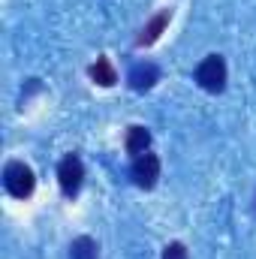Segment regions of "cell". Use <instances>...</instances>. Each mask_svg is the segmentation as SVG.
<instances>
[{
  "mask_svg": "<svg viewBox=\"0 0 256 259\" xmlns=\"http://www.w3.org/2000/svg\"><path fill=\"white\" fill-rule=\"evenodd\" d=\"M91 78L100 88H112L118 81V72H115V66L109 64V58H97V64L91 66Z\"/></svg>",
  "mask_w": 256,
  "mask_h": 259,
  "instance_id": "52a82bcc",
  "label": "cell"
},
{
  "mask_svg": "<svg viewBox=\"0 0 256 259\" xmlns=\"http://www.w3.org/2000/svg\"><path fill=\"white\" fill-rule=\"evenodd\" d=\"M157 78H160V69L154 64H136L130 69V88L133 91H148V88H154Z\"/></svg>",
  "mask_w": 256,
  "mask_h": 259,
  "instance_id": "8992f818",
  "label": "cell"
},
{
  "mask_svg": "<svg viewBox=\"0 0 256 259\" xmlns=\"http://www.w3.org/2000/svg\"><path fill=\"white\" fill-rule=\"evenodd\" d=\"M196 81L208 94H220L226 88V61L220 55H208L202 64L196 66Z\"/></svg>",
  "mask_w": 256,
  "mask_h": 259,
  "instance_id": "7a4b0ae2",
  "label": "cell"
},
{
  "mask_svg": "<svg viewBox=\"0 0 256 259\" xmlns=\"http://www.w3.org/2000/svg\"><path fill=\"white\" fill-rule=\"evenodd\" d=\"M169 21H172V9H160V12H157L145 27H142V33H139V39H136V42H139V46H154V42L160 39V33L166 30V24H169Z\"/></svg>",
  "mask_w": 256,
  "mask_h": 259,
  "instance_id": "5b68a950",
  "label": "cell"
},
{
  "mask_svg": "<svg viewBox=\"0 0 256 259\" xmlns=\"http://www.w3.org/2000/svg\"><path fill=\"white\" fill-rule=\"evenodd\" d=\"M94 256H97V244H94V238L81 235V238L72 241V247H69V259H94Z\"/></svg>",
  "mask_w": 256,
  "mask_h": 259,
  "instance_id": "9c48e42d",
  "label": "cell"
},
{
  "mask_svg": "<svg viewBox=\"0 0 256 259\" xmlns=\"http://www.w3.org/2000/svg\"><path fill=\"white\" fill-rule=\"evenodd\" d=\"M163 259H190V256H187V247H184L181 241H172V244H166Z\"/></svg>",
  "mask_w": 256,
  "mask_h": 259,
  "instance_id": "30bf717a",
  "label": "cell"
},
{
  "mask_svg": "<svg viewBox=\"0 0 256 259\" xmlns=\"http://www.w3.org/2000/svg\"><path fill=\"white\" fill-rule=\"evenodd\" d=\"M148 145H151V133L145 127H130L127 133V154H145L148 151Z\"/></svg>",
  "mask_w": 256,
  "mask_h": 259,
  "instance_id": "ba28073f",
  "label": "cell"
},
{
  "mask_svg": "<svg viewBox=\"0 0 256 259\" xmlns=\"http://www.w3.org/2000/svg\"><path fill=\"white\" fill-rule=\"evenodd\" d=\"M3 187H6V193L15 196V199H27V196L33 193V187H36L33 169L27 163H21V160L6 163V169H3Z\"/></svg>",
  "mask_w": 256,
  "mask_h": 259,
  "instance_id": "6da1fadb",
  "label": "cell"
},
{
  "mask_svg": "<svg viewBox=\"0 0 256 259\" xmlns=\"http://www.w3.org/2000/svg\"><path fill=\"white\" fill-rule=\"evenodd\" d=\"M130 175H133L136 187L151 190V187L157 184V178H160V157H157V154H148V151H145V154H139V157L133 160Z\"/></svg>",
  "mask_w": 256,
  "mask_h": 259,
  "instance_id": "3957f363",
  "label": "cell"
},
{
  "mask_svg": "<svg viewBox=\"0 0 256 259\" xmlns=\"http://www.w3.org/2000/svg\"><path fill=\"white\" fill-rule=\"evenodd\" d=\"M81 181H84V166L75 154H66L58 166V184L66 196H75L81 190Z\"/></svg>",
  "mask_w": 256,
  "mask_h": 259,
  "instance_id": "277c9868",
  "label": "cell"
}]
</instances>
